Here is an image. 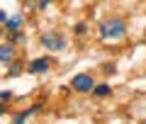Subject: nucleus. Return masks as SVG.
Segmentation results:
<instances>
[{
    "label": "nucleus",
    "mask_w": 146,
    "mask_h": 124,
    "mask_svg": "<svg viewBox=\"0 0 146 124\" xmlns=\"http://www.w3.org/2000/svg\"><path fill=\"white\" fill-rule=\"evenodd\" d=\"M127 34V25L119 20V17H107V20L100 22V36L105 41H112V39H122Z\"/></svg>",
    "instance_id": "nucleus-1"
},
{
    "label": "nucleus",
    "mask_w": 146,
    "mask_h": 124,
    "mask_svg": "<svg viewBox=\"0 0 146 124\" xmlns=\"http://www.w3.org/2000/svg\"><path fill=\"white\" fill-rule=\"evenodd\" d=\"M42 44L49 49V51H61V49L66 46V39H63L61 34H51V32H46V34H42Z\"/></svg>",
    "instance_id": "nucleus-2"
},
{
    "label": "nucleus",
    "mask_w": 146,
    "mask_h": 124,
    "mask_svg": "<svg viewBox=\"0 0 146 124\" xmlns=\"http://www.w3.org/2000/svg\"><path fill=\"white\" fill-rule=\"evenodd\" d=\"M71 85H73V90H78V93H90V90L95 88V85H93V78H90L88 73H78V76H73Z\"/></svg>",
    "instance_id": "nucleus-3"
},
{
    "label": "nucleus",
    "mask_w": 146,
    "mask_h": 124,
    "mask_svg": "<svg viewBox=\"0 0 146 124\" xmlns=\"http://www.w3.org/2000/svg\"><path fill=\"white\" fill-rule=\"evenodd\" d=\"M49 63H51L49 58H36V61H32L29 66H27V71H29V73H46L49 71Z\"/></svg>",
    "instance_id": "nucleus-4"
},
{
    "label": "nucleus",
    "mask_w": 146,
    "mask_h": 124,
    "mask_svg": "<svg viewBox=\"0 0 146 124\" xmlns=\"http://www.w3.org/2000/svg\"><path fill=\"white\" fill-rule=\"evenodd\" d=\"M12 56H15V46H12V44H0V61L10 63Z\"/></svg>",
    "instance_id": "nucleus-5"
},
{
    "label": "nucleus",
    "mask_w": 146,
    "mask_h": 124,
    "mask_svg": "<svg viewBox=\"0 0 146 124\" xmlns=\"http://www.w3.org/2000/svg\"><path fill=\"white\" fill-rule=\"evenodd\" d=\"M5 27H7L10 32H17V29L22 27V17H20V15H15V17H7V20H5Z\"/></svg>",
    "instance_id": "nucleus-6"
},
{
    "label": "nucleus",
    "mask_w": 146,
    "mask_h": 124,
    "mask_svg": "<svg viewBox=\"0 0 146 124\" xmlns=\"http://www.w3.org/2000/svg\"><path fill=\"white\" fill-rule=\"evenodd\" d=\"M34 112H36V107L27 109V112H20V114H15V119H12V124H25V119L29 117V114H34Z\"/></svg>",
    "instance_id": "nucleus-7"
},
{
    "label": "nucleus",
    "mask_w": 146,
    "mask_h": 124,
    "mask_svg": "<svg viewBox=\"0 0 146 124\" xmlns=\"http://www.w3.org/2000/svg\"><path fill=\"white\" fill-rule=\"evenodd\" d=\"M93 93L98 95V97H105V95H110V85H105V83H102V85H95Z\"/></svg>",
    "instance_id": "nucleus-8"
},
{
    "label": "nucleus",
    "mask_w": 146,
    "mask_h": 124,
    "mask_svg": "<svg viewBox=\"0 0 146 124\" xmlns=\"http://www.w3.org/2000/svg\"><path fill=\"white\" fill-rule=\"evenodd\" d=\"M10 97H12V93H10V90H3V93H0V102H7Z\"/></svg>",
    "instance_id": "nucleus-9"
},
{
    "label": "nucleus",
    "mask_w": 146,
    "mask_h": 124,
    "mask_svg": "<svg viewBox=\"0 0 146 124\" xmlns=\"http://www.w3.org/2000/svg\"><path fill=\"white\" fill-rule=\"evenodd\" d=\"M20 71H22V66H12V68H10V76H12V78L20 76Z\"/></svg>",
    "instance_id": "nucleus-10"
},
{
    "label": "nucleus",
    "mask_w": 146,
    "mask_h": 124,
    "mask_svg": "<svg viewBox=\"0 0 146 124\" xmlns=\"http://www.w3.org/2000/svg\"><path fill=\"white\" fill-rule=\"evenodd\" d=\"M12 39H15V41H22L25 36H22V32H12Z\"/></svg>",
    "instance_id": "nucleus-11"
},
{
    "label": "nucleus",
    "mask_w": 146,
    "mask_h": 124,
    "mask_svg": "<svg viewBox=\"0 0 146 124\" xmlns=\"http://www.w3.org/2000/svg\"><path fill=\"white\" fill-rule=\"evenodd\" d=\"M5 20H7V12H5V10H0V25H3Z\"/></svg>",
    "instance_id": "nucleus-12"
},
{
    "label": "nucleus",
    "mask_w": 146,
    "mask_h": 124,
    "mask_svg": "<svg viewBox=\"0 0 146 124\" xmlns=\"http://www.w3.org/2000/svg\"><path fill=\"white\" fill-rule=\"evenodd\" d=\"M49 3H51V0H39V7H46Z\"/></svg>",
    "instance_id": "nucleus-13"
},
{
    "label": "nucleus",
    "mask_w": 146,
    "mask_h": 124,
    "mask_svg": "<svg viewBox=\"0 0 146 124\" xmlns=\"http://www.w3.org/2000/svg\"><path fill=\"white\" fill-rule=\"evenodd\" d=\"M3 112H5V107H3V105H0V117H3Z\"/></svg>",
    "instance_id": "nucleus-14"
},
{
    "label": "nucleus",
    "mask_w": 146,
    "mask_h": 124,
    "mask_svg": "<svg viewBox=\"0 0 146 124\" xmlns=\"http://www.w3.org/2000/svg\"><path fill=\"white\" fill-rule=\"evenodd\" d=\"M144 124H146V122H144Z\"/></svg>",
    "instance_id": "nucleus-15"
}]
</instances>
